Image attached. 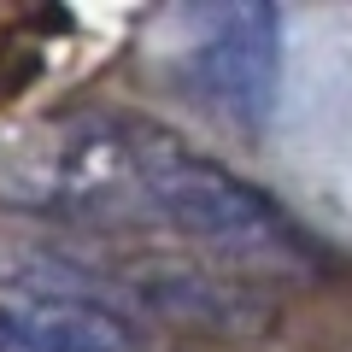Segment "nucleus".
Returning <instances> with one entry per match:
<instances>
[{
	"label": "nucleus",
	"instance_id": "obj_1",
	"mask_svg": "<svg viewBox=\"0 0 352 352\" xmlns=\"http://www.w3.org/2000/svg\"><path fill=\"white\" fill-rule=\"evenodd\" d=\"M124 170L129 200L141 212H159L176 235L200 241L217 258L270 270V276H317L323 270L317 241L270 194L241 182L229 164L206 159L200 147L176 141L170 129L124 118Z\"/></svg>",
	"mask_w": 352,
	"mask_h": 352
},
{
	"label": "nucleus",
	"instance_id": "obj_2",
	"mask_svg": "<svg viewBox=\"0 0 352 352\" xmlns=\"http://www.w3.org/2000/svg\"><path fill=\"white\" fill-rule=\"evenodd\" d=\"M282 18L270 6H200L182 36V88L235 129H258L276 100Z\"/></svg>",
	"mask_w": 352,
	"mask_h": 352
},
{
	"label": "nucleus",
	"instance_id": "obj_3",
	"mask_svg": "<svg viewBox=\"0 0 352 352\" xmlns=\"http://www.w3.org/2000/svg\"><path fill=\"white\" fill-rule=\"evenodd\" d=\"M0 300H30V305H71V311H94L112 323L135 329L147 305V282H124L106 264H88L71 247H47V241H0Z\"/></svg>",
	"mask_w": 352,
	"mask_h": 352
},
{
	"label": "nucleus",
	"instance_id": "obj_4",
	"mask_svg": "<svg viewBox=\"0 0 352 352\" xmlns=\"http://www.w3.org/2000/svg\"><path fill=\"white\" fill-rule=\"evenodd\" d=\"M0 352H141V335L71 305L0 300Z\"/></svg>",
	"mask_w": 352,
	"mask_h": 352
}]
</instances>
